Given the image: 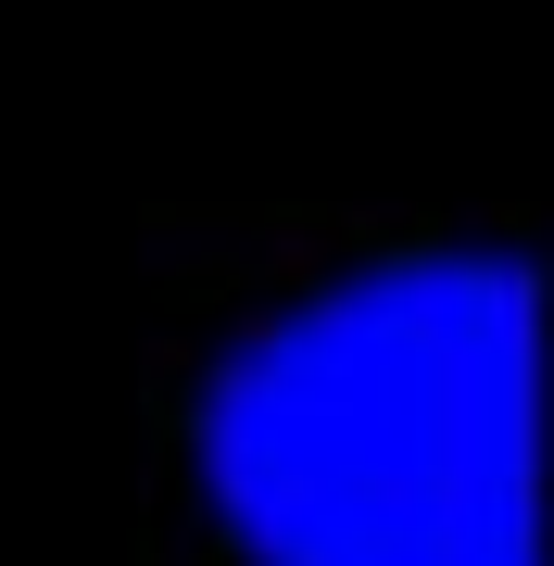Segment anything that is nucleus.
<instances>
[{"label": "nucleus", "instance_id": "nucleus-1", "mask_svg": "<svg viewBox=\"0 0 554 566\" xmlns=\"http://www.w3.org/2000/svg\"><path fill=\"white\" fill-rule=\"evenodd\" d=\"M202 479L252 566H542V303L378 264L215 378Z\"/></svg>", "mask_w": 554, "mask_h": 566}]
</instances>
